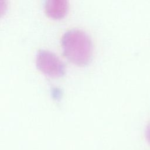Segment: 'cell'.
Returning <instances> with one entry per match:
<instances>
[{
    "label": "cell",
    "mask_w": 150,
    "mask_h": 150,
    "mask_svg": "<svg viewBox=\"0 0 150 150\" xmlns=\"http://www.w3.org/2000/svg\"><path fill=\"white\" fill-rule=\"evenodd\" d=\"M61 44L64 56L78 66L87 64L93 53V44L90 36L79 29H71L63 33Z\"/></svg>",
    "instance_id": "6da1fadb"
},
{
    "label": "cell",
    "mask_w": 150,
    "mask_h": 150,
    "mask_svg": "<svg viewBox=\"0 0 150 150\" xmlns=\"http://www.w3.org/2000/svg\"><path fill=\"white\" fill-rule=\"evenodd\" d=\"M36 66L45 74L52 77L63 76L66 67L62 60L53 52L39 49L36 54Z\"/></svg>",
    "instance_id": "7a4b0ae2"
},
{
    "label": "cell",
    "mask_w": 150,
    "mask_h": 150,
    "mask_svg": "<svg viewBox=\"0 0 150 150\" xmlns=\"http://www.w3.org/2000/svg\"><path fill=\"white\" fill-rule=\"evenodd\" d=\"M69 2L66 0H47L44 5L45 13L50 18L59 19L67 13Z\"/></svg>",
    "instance_id": "3957f363"
},
{
    "label": "cell",
    "mask_w": 150,
    "mask_h": 150,
    "mask_svg": "<svg viewBox=\"0 0 150 150\" xmlns=\"http://www.w3.org/2000/svg\"><path fill=\"white\" fill-rule=\"evenodd\" d=\"M145 137L147 141L150 144V121L148 124L145 129Z\"/></svg>",
    "instance_id": "277c9868"
}]
</instances>
